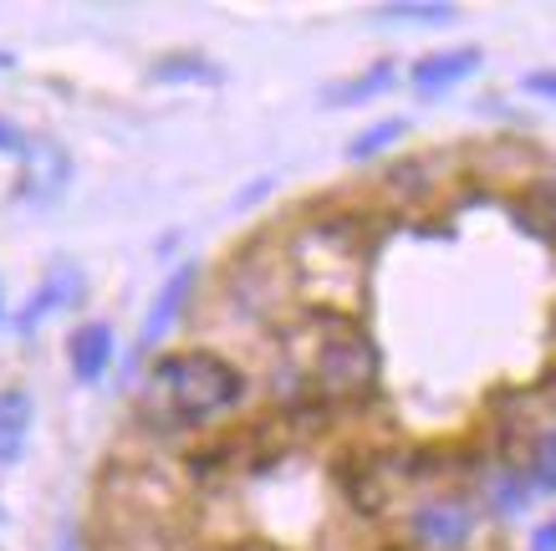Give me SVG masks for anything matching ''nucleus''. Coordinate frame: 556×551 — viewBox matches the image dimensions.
I'll return each instance as SVG.
<instances>
[{
	"instance_id": "obj_10",
	"label": "nucleus",
	"mask_w": 556,
	"mask_h": 551,
	"mask_svg": "<svg viewBox=\"0 0 556 551\" xmlns=\"http://www.w3.org/2000/svg\"><path fill=\"white\" fill-rule=\"evenodd\" d=\"M378 21H424V26H439V21H455V5L450 0H388V5H378Z\"/></svg>"
},
{
	"instance_id": "obj_17",
	"label": "nucleus",
	"mask_w": 556,
	"mask_h": 551,
	"mask_svg": "<svg viewBox=\"0 0 556 551\" xmlns=\"http://www.w3.org/2000/svg\"><path fill=\"white\" fill-rule=\"evenodd\" d=\"M531 551H556V521H546V526L531 536Z\"/></svg>"
},
{
	"instance_id": "obj_16",
	"label": "nucleus",
	"mask_w": 556,
	"mask_h": 551,
	"mask_svg": "<svg viewBox=\"0 0 556 551\" xmlns=\"http://www.w3.org/2000/svg\"><path fill=\"white\" fill-rule=\"evenodd\" d=\"M526 92H531V98H546V102H556V72H531V77H526Z\"/></svg>"
},
{
	"instance_id": "obj_18",
	"label": "nucleus",
	"mask_w": 556,
	"mask_h": 551,
	"mask_svg": "<svg viewBox=\"0 0 556 551\" xmlns=\"http://www.w3.org/2000/svg\"><path fill=\"white\" fill-rule=\"evenodd\" d=\"M0 67H16V57H11V51H0Z\"/></svg>"
},
{
	"instance_id": "obj_9",
	"label": "nucleus",
	"mask_w": 556,
	"mask_h": 551,
	"mask_svg": "<svg viewBox=\"0 0 556 551\" xmlns=\"http://www.w3.org/2000/svg\"><path fill=\"white\" fill-rule=\"evenodd\" d=\"M67 297H77V271H56V276H47V286L36 291L31 301H26V312H21V327L31 333L36 322L47 317V312H56Z\"/></svg>"
},
{
	"instance_id": "obj_13",
	"label": "nucleus",
	"mask_w": 556,
	"mask_h": 551,
	"mask_svg": "<svg viewBox=\"0 0 556 551\" xmlns=\"http://www.w3.org/2000/svg\"><path fill=\"white\" fill-rule=\"evenodd\" d=\"M399 138H404V117H388V123H372L368 134H357L353 138V159H372V153L378 149H388V143H399Z\"/></svg>"
},
{
	"instance_id": "obj_12",
	"label": "nucleus",
	"mask_w": 556,
	"mask_h": 551,
	"mask_svg": "<svg viewBox=\"0 0 556 551\" xmlns=\"http://www.w3.org/2000/svg\"><path fill=\"white\" fill-rule=\"evenodd\" d=\"M388 83H393V67L383 62V67H372L368 77H353V83L332 87V92H327V102H368V98H378Z\"/></svg>"
},
{
	"instance_id": "obj_5",
	"label": "nucleus",
	"mask_w": 556,
	"mask_h": 551,
	"mask_svg": "<svg viewBox=\"0 0 556 551\" xmlns=\"http://www.w3.org/2000/svg\"><path fill=\"white\" fill-rule=\"evenodd\" d=\"M67 352H72V373L83 384H98L102 373H108V363H113V327L108 322H87V327L72 333Z\"/></svg>"
},
{
	"instance_id": "obj_15",
	"label": "nucleus",
	"mask_w": 556,
	"mask_h": 551,
	"mask_svg": "<svg viewBox=\"0 0 556 551\" xmlns=\"http://www.w3.org/2000/svg\"><path fill=\"white\" fill-rule=\"evenodd\" d=\"M0 153H11V159H26V153H31V138L21 134L16 123H5V117H0Z\"/></svg>"
},
{
	"instance_id": "obj_3",
	"label": "nucleus",
	"mask_w": 556,
	"mask_h": 551,
	"mask_svg": "<svg viewBox=\"0 0 556 551\" xmlns=\"http://www.w3.org/2000/svg\"><path fill=\"white\" fill-rule=\"evenodd\" d=\"M372 373H378V358H372V348L357 333H342L321 348V378H327V388H363V384H372Z\"/></svg>"
},
{
	"instance_id": "obj_8",
	"label": "nucleus",
	"mask_w": 556,
	"mask_h": 551,
	"mask_svg": "<svg viewBox=\"0 0 556 551\" xmlns=\"http://www.w3.org/2000/svg\"><path fill=\"white\" fill-rule=\"evenodd\" d=\"M26 439H31V393L5 388V393H0V465L21 460Z\"/></svg>"
},
{
	"instance_id": "obj_11",
	"label": "nucleus",
	"mask_w": 556,
	"mask_h": 551,
	"mask_svg": "<svg viewBox=\"0 0 556 551\" xmlns=\"http://www.w3.org/2000/svg\"><path fill=\"white\" fill-rule=\"evenodd\" d=\"M153 77L159 83H219V67L204 62V57H164L153 67Z\"/></svg>"
},
{
	"instance_id": "obj_6",
	"label": "nucleus",
	"mask_w": 556,
	"mask_h": 551,
	"mask_svg": "<svg viewBox=\"0 0 556 551\" xmlns=\"http://www.w3.org/2000/svg\"><path fill=\"white\" fill-rule=\"evenodd\" d=\"M189 291H194V266H179L169 276V281H164V291H159V301H153L149 306V322H143V333H138V348L149 352L153 342H159V337L169 333L174 327V317H179V306H185V297Z\"/></svg>"
},
{
	"instance_id": "obj_2",
	"label": "nucleus",
	"mask_w": 556,
	"mask_h": 551,
	"mask_svg": "<svg viewBox=\"0 0 556 551\" xmlns=\"http://www.w3.org/2000/svg\"><path fill=\"white\" fill-rule=\"evenodd\" d=\"M475 531V511L465 501H424L414 511V536L429 551H455L465 547Z\"/></svg>"
},
{
	"instance_id": "obj_14",
	"label": "nucleus",
	"mask_w": 556,
	"mask_h": 551,
	"mask_svg": "<svg viewBox=\"0 0 556 551\" xmlns=\"http://www.w3.org/2000/svg\"><path fill=\"white\" fill-rule=\"evenodd\" d=\"M531 480H536V490H556V429L546 439H541L536 450V469H531Z\"/></svg>"
},
{
	"instance_id": "obj_7",
	"label": "nucleus",
	"mask_w": 556,
	"mask_h": 551,
	"mask_svg": "<svg viewBox=\"0 0 556 551\" xmlns=\"http://www.w3.org/2000/svg\"><path fill=\"white\" fill-rule=\"evenodd\" d=\"M62 184H67V153L56 149V143H31L21 195H26V200H56Z\"/></svg>"
},
{
	"instance_id": "obj_1",
	"label": "nucleus",
	"mask_w": 556,
	"mask_h": 551,
	"mask_svg": "<svg viewBox=\"0 0 556 551\" xmlns=\"http://www.w3.org/2000/svg\"><path fill=\"white\" fill-rule=\"evenodd\" d=\"M245 393V378L215 352H174L159 358L143 378V414L159 429H194L210 424L225 409H236Z\"/></svg>"
},
{
	"instance_id": "obj_4",
	"label": "nucleus",
	"mask_w": 556,
	"mask_h": 551,
	"mask_svg": "<svg viewBox=\"0 0 556 551\" xmlns=\"http://www.w3.org/2000/svg\"><path fill=\"white\" fill-rule=\"evenodd\" d=\"M470 72H480V47H450V51H429V57H419L414 62V87H419L424 98H434V92H444V87L465 83Z\"/></svg>"
}]
</instances>
